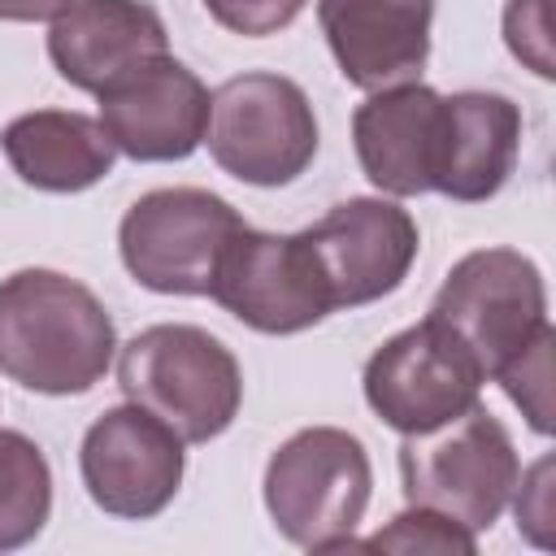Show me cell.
<instances>
[{
    "label": "cell",
    "mask_w": 556,
    "mask_h": 556,
    "mask_svg": "<svg viewBox=\"0 0 556 556\" xmlns=\"http://www.w3.org/2000/svg\"><path fill=\"white\" fill-rule=\"evenodd\" d=\"M187 443L148 408H104L78 447V473L96 508L122 521H148L169 508L182 486Z\"/></svg>",
    "instance_id": "30bf717a"
},
{
    "label": "cell",
    "mask_w": 556,
    "mask_h": 556,
    "mask_svg": "<svg viewBox=\"0 0 556 556\" xmlns=\"http://www.w3.org/2000/svg\"><path fill=\"white\" fill-rule=\"evenodd\" d=\"M117 387L182 443L217 439L243 404V369L235 352L187 321H161L126 339L117 352Z\"/></svg>",
    "instance_id": "7a4b0ae2"
},
{
    "label": "cell",
    "mask_w": 556,
    "mask_h": 556,
    "mask_svg": "<svg viewBox=\"0 0 556 556\" xmlns=\"http://www.w3.org/2000/svg\"><path fill=\"white\" fill-rule=\"evenodd\" d=\"M165 52L169 30L143 0H70V9L48 26V56L56 74L91 96Z\"/></svg>",
    "instance_id": "9a60e30c"
},
{
    "label": "cell",
    "mask_w": 556,
    "mask_h": 556,
    "mask_svg": "<svg viewBox=\"0 0 556 556\" xmlns=\"http://www.w3.org/2000/svg\"><path fill=\"white\" fill-rule=\"evenodd\" d=\"M0 152L13 165V174L52 195H74L109 178L117 148L100 117L74 113V109H35L13 117L0 130Z\"/></svg>",
    "instance_id": "e0dca14e"
},
{
    "label": "cell",
    "mask_w": 556,
    "mask_h": 556,
    "mask_svg": "<svg viewBox=\"0 0 556 556\" xmlns=\"http://www.w3.org/2000/svg\"><path fill=\"white\" fill-rule=\"evenodd\" d=\"M447 104L426 83L369 91L352 113V143L365 178L387 195H426L439 178Z\"/></svg>",
    "instance_id": "5bb4252c"
},
{
    "label": "cell",
    "mask_w": 556,
    "mask_h": 556,
    "mask_svg": "<svg viewBox=\"0 0 556 556\" xmlns=\"http://www.w3.org/2000/svg\"><path fill=\"white\" fill-rule=\"evenodd\" d=\"M430 317L443 321L478 361L482 378H495L530 339L547 326V287L539 265L517 248L465 252L430 300Z\"/></svg>",
    "instance_id": "52a82bcc"
},
{
    "label": "cell",
    "mask_w": 556,
    "mask_h": 556,
    "mask_svg": "<svg viewBox=\"0 0 556 556\" xmlns=\"http://www.w3.org/2000/svg\"><path fill=\"white\" fill-rule=\"evenodd\" d=\"M504 43L539 78H556L552 52V0H508L504 4Z\"/></svg>",
    "instance_id": "44dd1931"
},
{
    "label": "cell",
    "mask_w": 556,
    "mask_h": 556,
    "mask_svg": "<svg viewBox=\"0 0 556 556\" xmlns=\"http://www.w3.org/2000/svg\"><path fill=\"white\" fill-rule=\"evenodd\" d=\"M204 143L230 178L287 187L317 156V113L295 78L248 70L213 91Z\"/></svg>",
    "instance_id": "5b68a950"
},
{
    "label": "cell",
    "mask_w": 556,
    "mask_h": 556,
    "mask_svg": "<svg viewBox=\"0 0 556 556\" xmlns=\"http://www.w3.org/2000/svg\"><path fill=\"white\" fill-rule=\"evenodd\" d=\"M52 513V469L35 439L0 430V552L39 539Z\"/></svg>",
    "instance_id": "ac0fdd59"
},
{
    "label": "cell",
    "mask_w": 556,
    "mask_h": 556,
    "mask_svg": "<svg viewBox=\"0 0 556 556\" xmlns=\"http://www.w3.org/2000/svg\"><path fill=\"white\" fill-rule=\"evenodd\" d=\"M361 547H369V552H439V556H473V552H478V534L465 530L460 521L434 513V508H417V504H408V508L395 513L378 534L361 539Z\"/></svg>",
    "instance_id": "d6986e66"
},
{
    "label": "cell",
    "mask_w": 556,
    "mask_h": 556,
    "mask_svg": "<svg viewBox=\"0 0 556 556\" xmlns=\"http://www.w3.org/2000/svg\"><path fill=\"white\" fill-rule=\"evenodd\" d=\"M308 0H204L208 17L235 35L261 39V35H278L282 26H291L304 13Z\"/></svg>",
    "instance_id": "603a6c76"
},
{
    "label": "cell",
    "mask_w": 556,
    "mask_h": 556,
    "mask_svg": "<svg viewBox=\"0 0 556 556\" xmlns=\"http://www.w3.org/2000/svg\"><path fill=\"white\" fill-rule=\"evenodd\" d=\"M482 369L469 348L430 313L391 334L361 374L365 404L400 434L434 430L482 400Z\"/></svg>",
    "instance_id": "ba28073f"
},
{
    "label": "cell",
    "mask_w": 556,
    "mask_h": 556,
    "mask_svg": "<svg viewBox=\"0 0 556 556\" xmlns=\"http://www.w3.org/2000/svg\"><path fill=\"white\" fill-rule=\"evenodd\" d=\"M434 0H317L339 74L361 91L417 83L430 61Z\"/></svg>",
    "instance_id": "4fadbf2b"
},
{
    "label": "cell",
    "mask_w": 556,
    "mask_h": 556,
    "mask_svg": "<svg viewBox=\"0 0 556 556\" xmlns=\"http://www.w3.org/2000/svg\"><path fill=\"white\" fill-rule=\"evenodd\" d=\"M70 0H0V22H52Z\"/></svg>",
    "instance_id": "cb8c5ba5"
},
{
    "label": "cell",
    "mask_w": 556,
    "mask_h": 556,
    "mask_svg": "<svg viewBox=\"0 0 556 556\" xmlns=\"http://www.w3.org/2000/svg\"><path fill=\"white\" fill-rule=\"evenodd\" d=\"M117 356V330L91 287L56 269L0 278V374L39 395L91 391Z\"/></svg>",
    "instance_id": "6da1fadb"
},
{
    "label": "cell",
    "mask_w": 556,
    "mask_h": 556,
    "mask_svg": "<svg viewBox=\"0 0 556 556\" xmlns=\"http://www.w3.org/2000/svg\"><path fill=\"white\" fill-rule=\"evenodd\" d=\"M243 226L235 204L204 187H156L126 208L117 252L126 274L156 295H208L217 261Z\"/></svg>",
    "instance_id": "8992f818"
},
{
    "label": "cell",
    "mask_w": 556,
    "mask_h": 556,
    "mask_svg": "<svg viewBox=\"0 0 556 556\" xmlns=\"http://www.w3.org/2000/svg\"><path fill=\"white\" fill-rule=\"evenodd\" d=\"M513 495L517 500H508V504L517 513V530L534 547H552V521H556V504H552V456H539L530 469H521Z\"/></svg>",
    "instance_id": "7402d4cb"
},
{
    "label": "cell",
    "mask_w": 556,
    "mask_h": 556,
    "mask_svg": "<svg viewBox=\"0 0 556 556\" xmlns=\"http://www.w3.org/2000/svg\"><path fill=\"white\" fill-rule=\"evenodd\" d=\"M100 126L130 161H187L208 130V87L178 56H152L109 83L100 96Z\"/></svg>",
    "instance_id": "7c38bea8"
},
{
    "label": "cell",
    "mask_w": 556,
    "mask_h": 556,
    "mask_svg": "<svg viewBox=\"0 0 556 556\" xmlns=\"http://www.w3.org/2000/svg\"><path fill=\"white\" fill-rule=\"evenodd\" d=\"M517 473L521 460L513 434L482 408V400L434 430L404 434L400 443L404 500L417 508H434L473 534L500 521L513 500Z\"/></svg>",
    "instance_id": "277c9868"
},
{
    "label": "cell",
    "mask_w": 556,
    "mask_h": 556,
    "mask_svg": "<svg viewBox=\"0 0 556 556\" xmlns=\"http://www.w3.org/2000/svg\"><path fill=\"white\" fill-rule=\"evenodd\" d=\"M374 495V465L356 434L339 426L295 430L265 465V508L278 534L308 552L361 547V526Z\"/></svg>",
    "instance_id": "3957f363"
},
{
    "label": "cell",
    "mask_w": 556,
    "mask_h": 556,
    "mask_svg": "<svg viewBox=\"0 0 556 556\" xmlns=\"http://www.w3.org/2000/svg\"><path fill=\"white\" fill-rule=\"evenodd\" d=\"M304 239L326 274L334 308H361L391 295L421 248V230L408 208L382 195H352L321 222L304 226Z\"/></svg>",
    "instance_id": "8fae6325"
},
{
    "label": "cell",
    "mask_w": 556,
    "mask_h": 556,
    "mask_svg": "<svg viewBox=\"0 0 556 556\" xmlns=\"http://www.w3.org/2000/svg\"><path fill=\"white\" fill-rule=\"evenodd\" d=\"M552 348H556V330L543 326L530 339V348H521L495 374V382L521 408V417L530 421L534 434H552Z\"/></svg>",
    "instance_id": "ffe728a7"
},
{
    "label": "cell",
    "mask_w": 556,
    "mask_h": 556,
    "mask_svg": "<svg viewBox=\"0 0 556 556\" xmlns=\"http://www.w3.org/2000/svg\"><path fill=\"white\" fill-rule=\"evenodd\" d=\"M443 152L434 191L460 204L500 195L521 156V109L500 91H452L443 96Z\"/></svg>",
    "instance_id": "2e32d148"
},
{
    "label": "cell",
    "mask_w": 556,
    "mask_h": 556,
    "mask_svg": "<svg viewBox=\"0 0 556 556\" xmlns=\"http://www.w3.org/2000/svg\"><path fill=\"white\" fill-rule=\"evenodd\" d=\"M208 300L261 334H300L334 313L326 274L304 230L274 235L243 226L217 261Z\"/></svg>",
    "instance_id": "9c48e42d"
}]
</instances>
